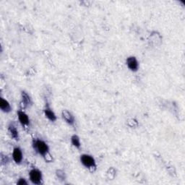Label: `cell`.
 Wrapping results in <instances>:
<instances>
[{
	"mask_svg": "<svg viewBox=\"0 0 185 185\" xmlns=\"http://www.w3.org/2000/svg\"><path fill=\"white\" fill-rule=\"evenodd\" d=\"M34 147L39 154L45 155L47 153H49V147L45 142L36 140L34 142Z\"/></svg>",
	"mask_w": 185,
	"mask_h": 185,
	"instance_id": "cell-1",
	"label": "cell"
},
{
	"mask_svg": "<svg viewBox=\"0 0 185 185\" xmlns=\"http://www.w3.org/2000/svg\"><path fill=\"white\" fill-rule=\"evenodd\" d=\"M80 161H81L82 164L88 169L96 168L95 159L92 158L91 155L86 154L82 155L81 157H80Z\"/></svg>",
	"mask_w": 185,
	"mask_h": 185,
	"instance_id": "cell-2",
	"label": "cell"
},
{
	"mask_svg": "<svg viewBox=\"0 0 185 185\" xmlns=\"http://www.w3.org/2000/svg\"><path fill=\"white\" fill-rule=\"evenodd\" d=\"M30 180L33 184H40L42 180V174L38 169H32L29 173Z\"/></svg>",
	"mask_w": 185,
	"mask_h": 185,
	"instance_id": "cell-3",
	"label": "cell"
},
{
	"mask_svg": "<svg viewBox=\"0 0 185 185\" xmlns=\"http://www.w3.org/2000/svg\"><path fill=\"white\" fill-rule=\"evenodd\" d=\"M127 64L129 70L134 71V72L137 71L138 69V62L135 56H130V57L127 58Z\"/></svg>",
	"mask_w": 185,
	"mask_h": 185,
	"instance_id": "cell-4",
	"label": "cell"
},
{
	"mask_svg": "<svg viewBox=\"0 0 185 185\" xmlns=\"http://www.w3.org/2000/svg\"><path fill=\"white\" fill-rule=\"evenodd\" d=\"M13 160L16 163H20L23 160V153L20 149L19 147H15L13 150Z\"/></svg>",
	"mask_w": 185,
	"mask_h": 185,
	"instance_id": "cell-5",
	"label": "cell"
},
{
	"mask_svg": "<svg viewBox=\"0 0 185 185\" xmlns=\"http://www.w3.org/2000/svg\"><path fill=\"white\" fill-rule=\"evenodd\" d=\"M62 117L69 125H73L74 124V119L70 112L67 111V110H64V111H62Z\"/></svg>",
	"mask_w": 185,
	"mask_h": 185,
	"instance_id": "cell-6",
	"label": "cell"
},
{
	"mask_svg": "<svg viewBox=\"0 0 185 185\" xmlns=\"http://www.w3.org/2000/svg\"><path fill=\"white\" fill-rule=\"evenodd\" d=\"M18 119L19 121L20 122V123L23 125H27L29 124V118L27 117V115L25 112L22 111H18Z\"/></svg>",
	"mask_w": 185,
	"mask_h": 185,
	"instance_id": "cell-7",
	"label": "cell"
},
{
	"mask_svg": "<svg viewBox=\"0 0 185 185\" xmlns=\"http://www.w3.org/2000/svg\"><path fill=\"white\" fill-rule=\"evenodd\" d=\"M0 108L4 112H6V113H8V112L11 111V106L9 105V102L6 101L4 98L0 99Z\"/></svg>",
	"mask_w": 185,
	"mask_h": 185,
	"instance_id": "cell-8",
	"label": "cell"
},
{
	"mask_svg": "<svg viewBox=\"0 0 185 185\" xmlns=\"http://www.w3.org/2000/svg\"><path fill=\"white\" fill-rule=\"evenodd\" d=\"M22 103L23 108H26L31 103V100L29 96L25 91L22 92Z\"/></svg>",
	"mask_w": 185,
	"mask_h": 185,
	"instance_id": "cell-9",
	"label": "cell"
},
{
	"mask_svg": "<svg viewBox=\"0 0 185 185\" xmlns=\"http://www.w3.org/2000/svg\"><path fill=\"white\" fill-rule=\"evenodd\" d=\"M45 115H46V117L48 118L49 120H51V121L52 122H54L56 119L55 114L52 111V109H50L49 108H46V109H45Z\"/></svg>",
	"mask_w": 185,
	"mask_h": 185,
	"instance_id": "cell-10",
	"label": "cell"
},
{
	"mask_svg": "<svg viewBox=\"0 0 185 185\" xmlns=\"http://www.w3.org/2000/svg\"><path fill=\"white\" fill-rule=\"evenodd\" d=\"M9 132L10 133L11 136L13 137L14 139L18 140L19 135H18V132H17L16 127L13 125H10L9 127Z\"/></svg>",
	"mask_w": 185,
	"mask_h": 185,
	"instance_id": "cell-11",
	"label": "cell"
},
{
	"mask_svg": "<svg viewBox=\"0 0 185 185\" xmlns=\"http://www.w3.org/2000/svg\"><path fill=\"white\" fill-rule=\"evenodd\" d=\"M71 142H72V144L78 148H79L80 147V138L78 135H73L71 138Z\"/></svg>",
	"mask_w": 185,
	"mask_h": 185,
	"instance_id": "cell-12",
	"label": "cell"
},
{
	"mask_svg": "<svg viewBox=\"0 0 185 185\" xmlns=\"http://www.w3.org/2000/svg\"><path fill=\"white\" fill-rule=\"evenodd\" d=\"M56 176H57L58 179H60V180H65V174H64V172L62 170L56 171Z\"/></svg>",
	"mask_w": 185,
	"mask_h": 185,
	"instance_id": "cell-13",
	"label": "cell"
},
{
	"mask_svg": "<svg viewBox=\"0 0 185 185\" xmlns=\"http://www.w3.org/2000/svg\"><path fill=\"white\" fill-rule=\"evenodd\" d=\"M27 183L26 181H25V179H20L18 182H17V184H20V185H23V184H27Z\"/></svg>",
	"mask_w": 185,
	"mask_h": 185,
	"instance_id": "cell-14",
	"label": "cell"
}]
</instances>
